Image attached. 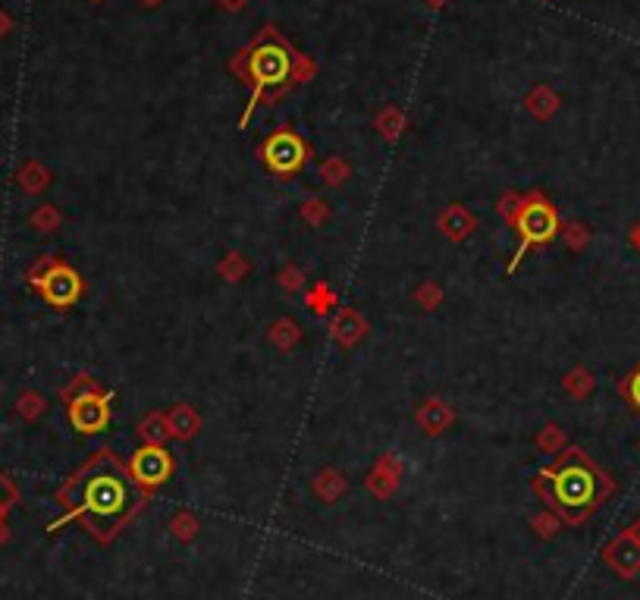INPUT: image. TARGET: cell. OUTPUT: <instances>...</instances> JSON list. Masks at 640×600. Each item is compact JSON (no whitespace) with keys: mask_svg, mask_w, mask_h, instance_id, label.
<instances>
[{"mask_svg":"<svg viewBox=\"0 0 640 600\" xmlns=\"http://www.w3.org/2000/svg\"><path fill=\"white\" fill-rule=\"evenodd\" d=\"M70 500H73L70 513L60 522H54L51 531H57L63 522L82 516L91 531L110 535V531H117L135 513V506L142 503V487L117 456L104 453L101 459L91 462L85 472L76 475V481L70 484Z\"/></svg>","mask_w":640,"mask_h":600,"instance_id":"6da1fadb","label":"cell"},{"mask_svg":"<svg viewBox=\"0 0 640 600\" xmlns=\"http://www.w3.org/2000/svg\"><path fill=\"white\" fill-rule=\"evenodd\" d=\"M540 491L562 516L584 519L593 506H600L606 494V481L578 450H571L562 456L556 469H546L540 475Z\"/></svg>","mask_w":640,"mask_h":600,"instance_id":"7a4b0ae2","label":"cell"},{"mask_svg":"<svg viewBox=\"0 0 640 600\" xmlns=\"http://www.w3.org/2000/svg\"><path fill=\"white\" fill-rule=\"evenodd\" d=\"M292 51H289V44L280 41L277 35H270L264 32L258 41H255V48H251L248 54V63H245V73H248V82H251V92H248V104L242 110V117H239V126L245 129V123L255 117V110L261 104L264 95L270 92H280L283 85H289L292 79Z\"/></svg>","mask_w":640,"mask_h":600,"instance_id":"3957f363","label":"cell"},{"mask_svg":"<svg viewBox=\"0 0 640 600\" xmlns=\"http://www.w3.org/2000/svg\"><path fill=\"white\" fill-rule=\"evenodd\" d=\"M515 227H518V249H515V258L509 264V274H515L521 258L528 255L534 246H546V242L556 239V233H559V214H556V208L546 202L543 195H531L528 202L521 205V211L515 217Z\"/></svg>","mask_w":640,"mask_h":600,"instance_id":"277c9868","label":"cell"},{"mask_svg":"<svg viewBox=\"0 0 640 600\" xmlns=\"http://www.w3.org/2000/svg\"><path fill=\"white\" fill-rule=\"evenodd\" d=\"M70 425L79 434H101L110 425V393L98 387H82L70 399Z\"/></svg>","mask_w":640,"mask_h":600,"instance_id":"5b68a950","label":"cell"},{"mask_svg":"<svg viewBox=\"0 0 640 600\" xmlns=\"http://www.w3.org/2000/svg\"><path fill=\"white\" fill-rule=\"evenodd\" d=\"M308 161V145L295 136L292 129H280L264 142V164L280 173V176H292L299 173Z\"/></svg>","mask_w":640,"mask_h":600,"instance_id":"8992f818","label":"cell"},{"mask_svg":"<svg viewBox=\"0 0 640 600\" xmlns=\"http://www.w3.org/2000/svg\"><path fill=\"white\" fill-rule=\"evenodd\" d=\"M32 283L38 286V293L44 296V302H51L54 308H66L79 302L82 296V277L70 268V264H51L44 277H32Z\"/></svg>","mask_w":640,"mask_h":600,"instance_id":"52a82bcc","label":"cell"},{"mask_svg":"<svg viewBox=\"0 0 640 600\" xmlns=\"http://www.w3.org/2000/svg\"><path fill=\"white\" fill-rule=\"evenodd\" d=\"M129 472L135 481H139V487L151 491V487H160L173 475V456L164 447H142L132 456Z\"/></svg>","mask_w":640,"mask_h":600,"instance_id":"ba28073f","label":"cell"},{"mask_svg":"<svg viewBox=\"0 0 640 600\" xmlns=\"http://www.w3.org/2000/svg\"><path fill=\"white\" fill-rule=\"evenodd\" d=\"M625 399L631 403V409L640 412V368L628 374V381H625Z\"/></svg>","mask_w":640,"mask_h":600,"instance_id":"9c48e42d","label":"cell"},{"mask_svg":"<svg viewBox=\"0 0 640 600\" xmlns=\"http://www.w3.org/2000/svg\"><path fill=\"white\" fill-rule=\"evenodd\" d=\"M634 242H637V249H640V227H637V233H634Z\"/></svg>","mask_w":640,"mask_h":600,"instance_id":"30bf717a","label":"cell"}]
</instances>
